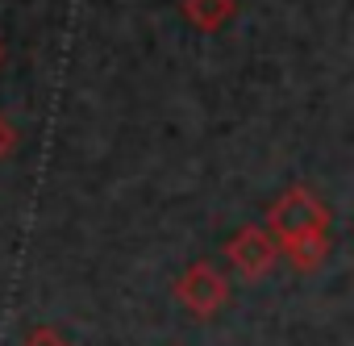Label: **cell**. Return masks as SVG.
I'll return each mask as SVG.
<instances>
[{
	"label": "cell",
	"instance_id": "obj_7",
	"mask_svg": "<svg viewBox=\"0 0 354 346\" xmlns=\"http://www.w3.org/2000/svg\"><path fill=\"white\" fill-rule=\"evenodd\" d=\"M17 142H21V138H17V125L0 113V158H9V154L17 150Z\"/></svg>",
	"mask_w": 354,
	"mask_h": 346
},
{
	"label": "cell",
	"instance_id": "obj_1",
	"mask_svg": "<svg viewBox=\"0 0 354 346\" xmlns=\"http://www.w3.org/2000/svg\"><path fill=\"white\" fill-rule=\"evenodd\" d=\"M304 230H329V209L308 192V188H288L271 209H267V234L275 242L304 234Z\"/></svg>",
	"mask_w": 354,
	"mask_h": 346
},
{
	"label": "cell",
	"instance_id": "obj_3",
	"mask_svg": "<svg viewBox=\"0 0 354 346\" xmlns=\"http://www.w3.org/2000/svg\"><path fill=\"white\" fill-rule=\"evenodd\" d=\"M225 255H230V263H234L246 280H263V275L275 267V259H279V242H275L263 226H242V230L230 238Z\"/></svg>",
	"mask_w": 354,
	"mask_h": 346
},
{
	"label": "cell",
	"instance_id": "obj_2",
	"mask_svg": "<svg viewBox=\"0 0 354 346\" xmlns=\"http://www.w3.org/2000/svg\"><path fill=\"white\" fill-rule=\"evenodd\" d=\"M175 300H180L192 317H213V313L225 309L230 284L213 263H192V267H184L180 280H175Z\"/></svg>",
	"mask_w": 354,
	"mask_h": 346
},
{
	"label": "cell",
	"instance_id": "obj_6",
	"mask_svg": "<svg viewBox=\"0 0 354 346\" xmlns=\"http://www.w3.org/2000/svg\"><path fill=\"white\" fill-rule=\"evenodd\" d=\"M21 346H67V338L55 329V325H34L30 334H26V342Z\"/></svg>",
	"mask_w": 354,
	"mask_h": 346
},
{
	"label": "cell",
	"instance_id": "obj_4",
	"mask_svg": "<svg viewBox=\"0 0 354 346\" xmlns=\"http://www.w3.org/2000/svg\"><path fill=\"white\" fill-rule=\"evenodd\" d=\"M279 251L288 255V263L296 271H317L329 255V230H304V234H292L279 242Z\"/></svg>",
	"mask_w": 354,
	"mask_h": 346
},
{
	"label": "cell",
	"instance_id": "obj_8",
	"mask_svg": "<svg viewBox=\"0 0 354 346\" xmlns=\"http://www.w3.org/2000/svg\"><path fill=\"white\" fill-rule=\"evenodd\" d=\"M0 59H5V42H0Z\"/></svg>",
	"mask_w": 354,
	"mask_h": 346
},
{
	"label": "cell",
	"instance_id": "obj_5",
	"mask_svg": "<svg viewBox=\"0 0 354 346\" xmlns=\"http://www.w3.org/2000/svg\"><path fill=\"white\" fill-rule=\"evenodd\" d=\"M180 13H184V21H188V26H196V30L213 34V30H221V26H230V21H234L238 0H180Z\"/></svg>",
	"mask_w": 354,
	"mask_h": 346
}]
</instances>
